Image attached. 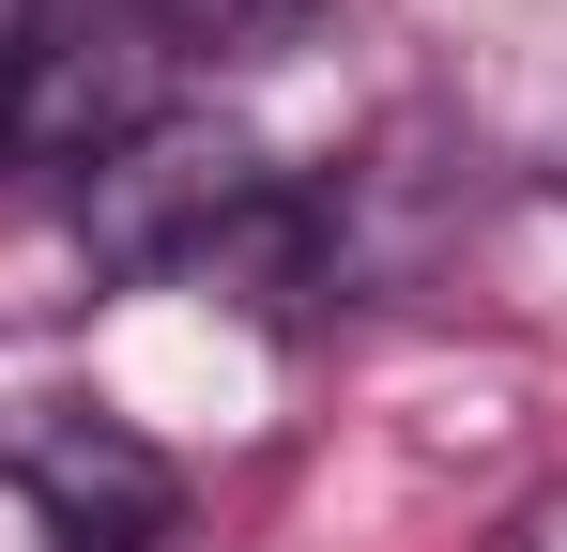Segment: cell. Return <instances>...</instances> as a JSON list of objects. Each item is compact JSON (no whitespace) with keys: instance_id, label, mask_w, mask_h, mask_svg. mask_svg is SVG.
I'll list each match as a JSON object with an SVG mask.
<instances>
[{"instance_id":"6da1fadb","label":"cell","mask_w":567,"mask_h":552,"mask_svg":"<svg viewBox=\"0 0 567 552\" xmlns=\"http://www.w3.org/2000/svg\"><path fill=\"white\" fill-rule=\"evenodd\" d=\"M78 231H93L107 276H215L230 246H261L291 215H277V170H261L246 139H215V123H138V139L93 154Z\"/></svg>"},{"instance_id":"7a4b0ae2","label":"cell","mask_w":567,"mask_h":552,"mask_svg":"<svg viewBox=\"0 0 567 552\" xmlns=\"http://www.w3.org/2000/svg\"><path fill=\"white\" fill-rule=\"evenodd\" d=\"M0 491L47 522V552H154L185 522V476L93 399H16L0 415Z\"/></svg>"},{"instance_id":"3957f363","label":"cell","mask_w":567,"mask_h":552,"mask_svg":"<svg viewBox=\"0 0 567 552\" xmlns=\"http://www.w3.org/2000/svg\"><path fill=\"white\" fill-rule=\"evenodd\" d=\"M123 16L169 31V47H199V62H277L307 31V0H123Z\"/></svg>"}]
</instances>
